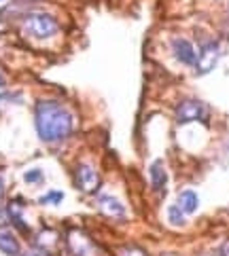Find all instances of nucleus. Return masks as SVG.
<instances>
[{"mask_svg":"<svg viewBox=\"0 0 229 256\" xmlns=\"http://www.w3.org/2000/svg\"><path fill=\"white\" fill-rule=\"evenodd\" d=\"M208 114L206 106L199 102V100H182L176 106V123L178 125H187L193 121H204Z\"/></svg>","mask_w":229,"mask_h":256,"instance_id":"4","label":"nucleus"},{"mask_svg":"<svg viewBox=\"0 0 229 256\" xmlns=\"http://www.w3.org/2000/svg\"><path fill=\"white\" fill-rule=\"evenodd\" d=\"M218 256H229V240H225L218 248Z\"/></svg>","mask_w":229,"mask_h":256,"instance_id":"18","label":"nucleus"},{"mask_svg":"<svg viewBox=\"0 0 229 256\" xmlns=\"http://www.w3.org/2000/svg\"><path fill=\"white\" fill-rule=\"evenodd\" d=\"M30 2H39V0H30Z\"/></svg>","mask_w":229,"mask_h":256,"instance_id":"22","label":"nucleus"},{"mask_svg":"<svg viewBox=\"0 0 229 256\" xmlns=\"http://www.w3.org/2000/svg\"><path fill=\"white\" fill-rule=\"evenodd\" d=\"M149 178H151V184L157 193H166V184H168V172H166V166L163 161L157 159L151 163L149 168Z\"/></svg>","mask_w":229,"mask_h":256,"instance_id":"8","label":"nucleus"},{"mask_svg":"<svg viewBox=\"0 0 229 256\" xmlns=\"http://www.w3.org/2000/svg\"><path fill=\"white\" fill-rule=\"evenodd\" d=\"M0 252L5 256H20V240L9 226H0Z\"/></svg>","mask_w":229,"mask_h":256,"instance_id":"7","label":"nucleus"},{"mask_svg":"<svg viewBox=\"0 0 229 256\" xmlns=\"http://www.w3.org/2000/svg\"><path fill=\"white\" fill-rule=\"evenodd\" d=\"M68 244H70V250L75 256H94V244H91L89 237H85L83 233L72 231Z\"/></svg>","mask_w":229,"mask_h":256,"instance_id":"9","label":"nucleus"},{"mask_svg":"<svg viewBox=\"0 0 229 256\" xmlns=\"http://www.w3.org/2000/svg\"><path fill=\"white\" fill-rule=\"evenodd\" d=\"M218 58H221V47H218L216 40H208L201 44V49L197 51V58H195V74L204 76L208 72H212Z\"/></svg>","mask_w":229,"mask_h":256,"instance_id":"3","label":"nucleus"},{"mask_svg":"<svg viewBox=\"0 0 229 256\" xmlns=\"http://www.w3.org/2000/svg\"><path fill=\"white\" fill-rule=\"evenodd\" d=\"M20 256H49V252L43 250V248H30L26 252H20Z\"/></svg>","mask_w":229,"mask_h":256,"instance_id":"17","label":"nucleus"},{"mask_svg":"<svg viewBox=\"0 0 229 256\" xmlns=\"http://www.w3.org/2000/svg\"><path fill=\"white\" fill-rule=\"evenodd\" d=\"M5 85H7V80H5V76H3V74H0V89H3Z\"/></svg>","mask_w":229,"mask_h":256,"instance_id":"20","label":"nucleus"},{"mask_svg":"<svg viewBox=\"0 0 229 256\" xmlns=\"http://www.w3.org/2000/svg\"><path fill=\"white\" fill-rule=\"evenodd\" d=\"M62 199H64L62 190H49V193H45L39 199V204L41 206H58V204H62Z\"/></svg>","mask_w":229,"mask_h":256,"instance_id":"14","label":"nucleus"},{"mask_svg":"<svg viewBox=\"0 0 229 256\" xmlns=\"http://www.w3.org/2000/svg\"><path fill=\"white\" fill-rule=\"evenodd\" d=\"M24 180L28 184H36V182H43V172L41 170H28L24 174Z\"/></svg>","mask_w":229,"mask_h":256,"instance_id":"16","label":"nucleus"},{"mask_svg":"<svg viewBox=\"0 0 229 256\" xmlns=\"http://www.w3.org/2000/svg\"><path fill=\"white\" fill-rule=\"evenodd\" d=\"M75 182L83 193L94 195L100 188V174L94 166H89V163H79L75 170Z\"/></svg>","mask_w":229,"mask_h":256,"instance_id":"5","label":"nucleus"},{"mask_svg":"<svg viewBox=\"0 0 229 256\" xmlns=\"http://www.w3.org/2000/svg\"><path fill=\"white\" fill-rule=\"evenodd\" d=\"M172 53H174V58H176L180 64H185V66H193L195 58H197L195 47L191 44V40L180 38V36L172 40Z\"/></svg>","mask_w":229,"mask_h":256,"instance_id":"6","label":"nucleus"},{"mask_svg":"<svg viewBox=\"0 0 229 256\" xmlns=\"http://www.w3.org/2000/svg\"><path fill=\"white\" fill-rule=\"evenodd\" d=\"M117 256H149V254H146L142 248H138V246L127 244V246H123V248L117 252Z\"/></svg>","mask_w":229,"mask_h":256,"instance_id":"15","label":"nucleus"},{"mask_svg":"<svg viewBox=\"0 0 229 256\" xmlns=\"http://www.w3.org/2000/svg\"><path fill=\"white\" fill-rule=\"evenodd\" d=\"M22 28L28 36H32V38L45 40V38H51V36L60 30V26H58V22H56V17L53 15L34 11V13H28L24 17Z\"/></svg>","mask_w":229,"mask_h":256,"instance_id":"2","label":"nucleus"},{"mask_svg":"<svg viewBox=\"0 0 229 256\" xmlns=\"http://www.w3.org/2000/svg\"><path fill=\"white\" fill-rule=\"evenodd\" d=\"M5 195V176L3 174H0V197Z\"/></svg>","mask_w":229,"mask_h":256,"instance_id":"19","label":"nucleus"},{"mask_svg":"<svg viewBox=\"0 0 229 256\" xmlns=\"http://www.w3.org/2000/svg\"><path fill=\"white\" fill-rule=\"evenodd\" d=\"M176 206L182 210V214L185 216H191V214H195L197 210H199V197L195 190H182V193H178V199H176Z\"/></svg>","mask_w":229,"mask_h":256,"instance_id":"11","label":"nucleus"},{"mask_svg":"<svg viewBox=\"0 0 229 256\" xmlns=\"http://www.w3.org/2000/svg\"><path fill=\"white\" fill-rule=\"evenodd\" d=\"M98 206H100V210H102L106 216H111V218H125V214H127L125 206L119 199L111 197V195H100Z\"/></svg>","mask_w":229,"mask_h":256,"instance_id":"10","label":"nucleus"},{"mask_svg":"<svg viewBox=\"0 0 229 256\" xmlns=\"http://www.w3.org/2000/svg\"><path fill=\"white\" fill-rule=\"evenodd\" d=\"M168 220L174 224V226H182L185 224V220H187V216L182 214V210L174 204V206H170L168 208Z\"/></svg>","mask_w":229,"mask_h":256,"instance_id":"13","label":"nucleus"},{"mask_svg":"<svg viewBox=\"0 0 229 256\" xmlns=\"http://www.w3.org/2000/svg\"><path fill=\"white\" fill-rule=\"evenodd\" d=\"M3 100H5V96H0V102H3Z\"/></svg>","mask_w":229,"mask_h":256,"instance_id":"21","label":"nucleus"},{"mask_svg":"<svg viewBox=\"0 0 229 256\" xmlns=\"http://www.w3.org/2000/svg\"><path fill=\"white\" fill-rule=\"evenodd\" d=\"M34 127L45 144H58L75 132V114L58 100H39L34 106Z\"/></svg>","mask_w":229,"mask_h":256,"instance_id":"1","label":"nucleus"},{"mask_svg":"<svg viewBox=\"0 0 229 256\" xmlns=\"http://www.w3.org/2000/svg\"><path fill=\"white\" fill-rule=\"evenodd\" d=\"M7 216H9V220H11L17 228H22V231H28V226H26V222H24V201H20V199L9 201Z\"/></svg>","mask_w":229,"mask_h":256,"instance_id":"12","label":"nucleus"}]
</instances>
